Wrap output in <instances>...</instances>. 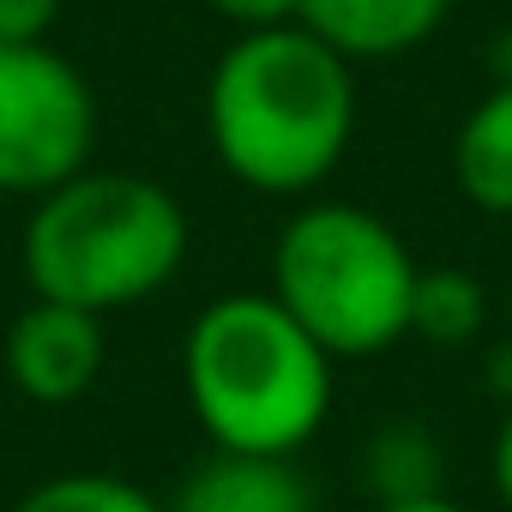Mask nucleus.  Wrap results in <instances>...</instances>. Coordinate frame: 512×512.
I'll list each match as a JSON object with an SVG mask.
<instances>
[{"label": "nucleus", "instance_id": "f257e3e1", "mask_svg": "<svg viewBox=\"0 0 512 512\" xmlns=\"http://www.w3.org/2000/svg\"><path fill=\"white\" fill-rule=\"evenodd\" d=\"M356 67L302 25L235 31L205 79V139L229 181L266 199H308L356 139Z\"/></svg>", "mask_w": 512, "mask_h": 512}, {"label": "nucleus", "instance_id": "f03ea898", "mask_svg": "<svg viewBox=\"0 0 512 512\" xmlns=\"http://www.w3.org/2000/svg\"><path fill=\"white\" fill-rule=\"evenodd\" d=\"M181 392L211 452L296 458L332 416L338 362L272 290H229L181 338Z\"/></svg>", "mask_w": 512, "mask_h": 512}, {"label": "nucleus", "instance_id": "7ed1b4c3", "mask_svg": "<svg viewBox=\"0 0 512 512\" xmlns=\"http://www.w3.org/2000/svg\"><path fill=\"white\" fill-rule=\"evenodd\" d=\"M193 253L187 205L139 169H79L31 199L19 266L31 296L85 314H121L163 296Z\"/></svg>", "mask_w": 512, "mask_h": 512}, {"label": "nucleus", "instance_id": "20e7f679", "mask_svg": "<svg viewBox=\"0 0 512 512\" xmlns=\"http://www.w3.org/2000/svg\"><path fill=\"white\" fill-rule=\"evenodd\" d=\"M266 272V290L332 362L380 356L410 338L422 260L380 211L356 199H314L290 211Z\"/></svg>", "mask_w": 512, "mask_h": 512}, {"label": "nucleus", "instance_id": "39448f33", "mask_svg": "<svg viewBox=\"0 0 512 512\" xmlns=\"http://www.w3.org/2000/svg\"><path fill=\"white\" fill-rule=\"evenodd\" d=\"M97 157V91L55 43H0V193L43 199Z\"/></svg>", "mask_w": 512, "mask_h": 512}, {"label": "nucleus", "instance_id": "423d86ee", "mask_svg": "<svg viewBox=\"0 0 512 512\" xmlns=\"http://www.w3.org/2000/svg\"><path fill=\"white\" fill-rule=\"evenodd\" d=\"M103 362H109L103 314L43 296H31L0 338V368L31 404H79L103 380Z\"/></svg>", "mask_w": 512, "mask_h": 512}, {"label": "nucleus", "instance_id": "0eeeda50", "mask_svg": "<svg viewBox=\"0 0 512 512\" xmlns=\"http://www.w3.org/2000/svg\"><path fill=\"white\" fill-rule=\"evenodd\" d=\"M452 7L458 0H302L296 25L356 67V61H398L434 43Z\"/></svg>", "mask_w": 512, "mask_h": 512}, {"label": "nucleus", "instance_id": "6e6552de", "mask_svg": "<svg viewBox=\"0 0 512 512\" xmlns=\"http://www.w3.org/2000/svg\"><path fill=\"white\" fill-rule=\"evenodd\" d=\"M169 512H320L314 482L296 470V458H253V452H211L193 464L163 500Z\"/></svg>", "mask_w": 512, "mask_h": 512}, {"label": "nucleus", "instance_id": "1a4fd4ad", "mask_svg": "<svg viewBox=\"0 0 512 512\" xmlns=\"http://www.w3.org/2000/svg\"><path fill=\"white\" fill-rule=\"evenodd\" d=\"M452 187L488 217H512V79H494L452 133Z\"/></svg>", "mask_w": 512, "mask_h": 512}, {"label": "nucleus", "instance_id": "9d476101", "mask_svg": "<svg viewBox=\"0 0 512 512\" xmlns=\"http://www.w3.org/2000/svg\"><path fill=\"white\" fill-rule=\"evenodd\" d=\"M362 488L374 506H398V500H422V494H446V452L422 422H380L362 446Z\"/></svg>", "mask_w": 512, "mask_h": 512}, {"label": "nucleus", "instance_id": "9b49d317", "mask_svg": "<svg viewBox=\"0 0 512 512\" xmlns=\"http://www.w3.org/2000/svg\"><path fill=\"white\" fill-rule=\"evenodd\" d=\"M482 326H488V290L476 272H464V266H422L416 272L410 338L458 350V344H476Z\"/></svg>", "mask_w": 512, "mask_h": 512}, {"label": "nucleus", "instance_id": "f8f14e48", "mask_svg": "<svg viewBox=\"0 0 512 512\" xmlns=\"http://www.w3.org/2000/svg\"><path fill=\"white\" fill-rule=\"evenodd\" d=\"M13 512H169V506L157 494H145L139 482H127V476L61 470V476H43L37 488H25L13 500Z\"/></svg>", "mask_w": 512, "mask_h": 512}, {"label": "nucleus", "instance_id": "ddd939ff", "mask_svg": "<svg viewBox=\"0 0 512 512\" xmlns=\"http://www.w3.org/2000/svg\"><path fill=\"white\" fill-rule=\"evenodd\" d=\"M61 0H0V43H49Z\"/></svg>", "mask_w": 512, "mask_h": 512}, {"label": "nucleus", "instance_id": "4468645a", "mask_svg": "<svg viewBox=\"0 0 512 512\" xmlns=\"http://www.w3.org/2000/svg\"><path fill=\"white\" fill-rule=\"evenodd\" d=\"M205 13H217L235 31H266V25H296L302 0H199Z\"/></svg>", "mask_w": 512, "mask_h": 512}, {"label": "nucleus", "instance_id": "2eb2a0df", "mask_svg": "<svg viewBox=\"0 0 512 512\" xmlns=\"http://www.w3.org/2000/svg\"><path fill=\"white\" fill-rule=\"evenodd\" d=\"M488 482H494V500L512 512V404H500V428L488 446Z\"/></svg>", "mask_w": 512, "mask_h": 512}, {"label": "nucleus", "instance_id": "dca6fc26", "mask_svg": "<svg viewBox=\"0 0 512 512\" xmlns=\"http://www.w3.org/2000/svg\"><path fill=\"white\" fill-rule=\"evenodd\" d=\"M488 392H494L500 404H512V338H500L494 356H488Z\"/></svg>", "mask_w": 512, "mask_h": 512}, {"label": "nucleus", "instance_id": "f3484780", "mask_svg": "<svg viewBox=\"0 0 512 512\" xmlns=\"http://www.w3.org/2000/svg\"><path fill=\"white\" fill-rule=\"evenodd\" d=\"M374 512H476L452 494H422V500H398V506H374Z\"/></svg>", "mask_w": 512, "mask_h": 512}, {"label": "nucleus", "instance_id": "a211bd4d", "mask_svg": "<svg viewBox=\"0 0 512 512\" xmlns=\"http://www.w3.org/2000/svg\"><path fill=\"white\" fill-rule=\"evenodd\" d=\"M506 338H512V272H506Z\"/></svg>", "mask_w": 512, "mask_h": 512}]
</instances>
